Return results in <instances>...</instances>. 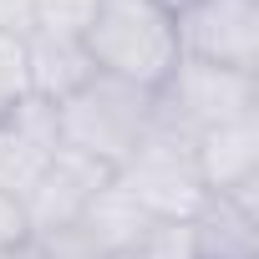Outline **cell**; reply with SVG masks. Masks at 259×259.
<instances>
[{
	"mask_svg": "<svg viewBox=\"0 0 259 259\" xmlns=\"http://www.w3.org/2000/svg\"><path fill=\"white\" fill-rule=\"evenodd\" d=\"M81 46L97 71L148 87V92L178 66L173 11L158 6V0H97V16H92Z\"/></svg>",
	"mask_w": 259,
	"mask_h": 259,
	"instance_id": "obj_1",
	"label": "cell"
},
{
	"mask_svg": "<svg viewBox=\"0 0 259 259\" xmlns=\"http://www.w3.org/2000/svg\"><path fill=\"white\" fill-rule=\"evenodd\" d=\"M56 127H61V148L87 153L117 173L153 127V92L97 71L81 92L56 102Z\"/></svg>",
	"mask_w": 259,
	"mask_h": 259,
	"instance_id": "obj_2",
	"label": "cell"
},
{
	"mask_svg": "<svg viewBox=\"0 0 259 259\" xmlns=\"http://www.w3.org/2000/svg\"><path fill=\"white\" fill-rule=\"evenodd\" d=\"M153 117L183 138H198L239 117H259V76L178 56V66L153 87Z\"/></svg>",
	"mask_w": 259,
	"mask_h": 259,
	"instance_id": "obj_3",
	"label": "cell"
},
{
	"mask_svg": "<svg viewBox=\"0 0 259 259\" xmlns=\"http://www.w3.org/2000/svg\"><path fill=\"white\" fill-rule=\"evenodd\" d=\"M112 178L148 208V219H163V224L193 219V208L208 198L203 173H198V158H193V138L163 127L158 117L148 127V138L127 153V163Z\"/></svg>",
	"mask_w": 259,
	"mask_h": 259,
	"instance_id": "obj_4",
	"label": "cell"
},
{
	"mask_svg": "<svg viewBox=\"0 0 259 259\" xmlns=\"http://www.w3.org/2000/svg\"><path fill=\"white\" fill-rule=\"evenodd\" d=\"M178 56L259 76V0H188L173 11Z\"/></svg>",
	"mask_w": 259,
	"mask_h": 259,
	"instance_id": "obj_5",
	"label": "cell"
},
{
	"mask_svg": "<svg viewBox=\"0 0 259 259\" xmlns=\"http://www.w3.org/2000/svg\"><path fill=\"white\" fill-rule=\"evenodd\" d=\"M107 183H112V168H107V163L61 148V153L41 168V178L21 193V213H26L31 239L56 234V229H71V224L92 208V198H97Z\"/></svg>",
	"mask_w": 259,
	"mask_h": 259,
	"instance_id": "obj_6",
	"label": "cell"
},
{
	"mask_svg": "<svg viewBox=\"0 0 259 259\" xmlns=\"http://www.w3.org/2000/svg\"><path fill=\"white\" fill-rule=\"evenodd\" d=\"M61 153V127H56V107L21 97L16 107L0 112V188L6 193H26L41 168Z\"/></svg>",
	"mask_w": 259,
	"mask_h": 259,
	"instance_id": "obj_7",
	"label": "cell"
},
{
	"mask_svg": "<svg viewBox=\"0 0 259 259\" xmlns=\"http://www.w3.org/2000/svg\"><path fill=\"white\" fill-rule=\"evenodd\" d=\"M193 158L208 193L259 198V117H239L193 138Z\"/></svg>",
	"mask_w": 259,
	"mask_h": 259,
	"instance_id": "obj_8",
	"label": "cell"
},
{
	"mask_svg": "<svg viewBox=\"0 0 259 259\" xmlns=\"http://www.w3.org/2000/svg\"><path fill=\"white\" fill-rule=\"evenodd\" d=\"M193 259H259V198L208 193L188 219Z\"/></svg>",
	"mask_w": 259,
	"mask_h": 259,
	"instance_id": "obj_9",
	"label": "cell"
},
{
	"mask_svg": "<svg viewBox=\"0 0 259 259\" xmlns=\"http://www.w3.org/2000/svg\"><path fill=\"white\" fill-rule=\"evenodd\" d=\"M97 76L92 56L81 41L71 36H41V31H26V92L46 107L66 102L71 92H81L87 81Z\"/></svg>",
	"mask_w": 259,
	"mask_h": 259,
	"instance_id": "obj_10",
	"label": "cell"
},
{
	"mask_svg": "<svg viewBox=\"0 0 259 259\" xmlns=\"http://www.w3.org/2000/svg\"><path fill=\"white\" fill-rule=\"evenodd\" d=\"M148 224H158V219H148V208L133 198V193H127L117 178L92 198V208L76 219V229L107 254V259H122L127 249H133L143 234H148Z\"/></svg>",
	"mask_w": 259,
	"mask_h": 259,
	"instance_id": "obj_11",
	"label": "cell"
},
{
	"mask_svg": "<svg viewBox=\"0 0 259 259\" xmlns=\"http://www.w3.org/2000/svg\"><path fill=\"white\" fill-rule=\"evenodd\" d=\"M92 16H97V0H36L31 31L81 41V36H87V26H92Z\"/></svg>",
	"mask_w": 259,
	"mask_h": 259,
	"instance_id": "obj_12",
	"label": "cell"
},
{
	"mask_svg": "<svg viewBox=\"0 0 259 259\" xmlns=\"http://www.w3.org/2000/svg\"><path fill=\"white\" fill-rule=\"evenodd\" d=\"M122 259H193V249H188V219L183 224H148V234L127 249Z\"/></svg>",
	"mask_w": 259,
	"mask_h": 259,
	"instance_id": "obj_13",
	"label": "cell"
},
{
	"mask_svg": "<svg viewBox=\"0 0 259 259\" xmlns=\"http://www.w3.org/2000/svg\"><path fill=\"white\" fill-rule=\"evenodd\" d=\"M26 92V36L16 31H0V112L16 107Z\"/></svg>",
	"mask_w": 259,
	"mask_h": 259,
	"instance_id": "obj_14",
	"label": "cell"
},
{
	"mask_svg": "<svg viewBox=\"0 0 259 259\" xmlns=\"http://www.w3.org/2000/svg\"><path fill=\"white\" fill-rule=\"evenodd\" d=\"M16 244H31V229H26L21 198L0 188V249H16Z\"/></svg>",
	"mask_w": 259,
	"mask_h": 259,
	"instance_id": "obj_15",
	"label": "cell"
},
{
	"mask_svg": "<svg viewBox=\"0 0 259 259\" xmlns=\"http://www.w3.org/2000/svg\"><path fill=\"white\" fill-rule=\"evenodd\" d=\"M31 16H36V0H0V31L26 36L31 31Z\"/></svg>",
	"mask_w": 259,
	"mask_h": 259,
	"instance_id": "obj_16",
	"label": "cell"
},
{
	"mask_svg": "<svg viewBox=\"0 0 259 259\" xmlns=\"http://www.w3.org/2000/svg\"><path fill=\"white\" fill-rule=\"evenodd\" d=\"M0 259H41L36 244H16V249H0Z\"/></svg>",
	"mask_w": 259,
	"mask_h": 259,
	"instance_id": "obj_17",
	"label": "cell"
},
{
	"mask_svg": "<svg viewBox=\"0 0 259 259\" xmlns=\"http://www.w3.org/2000/svg\"><path fill=\"white\" fill-rule=\"evenodd\" d=\"M158 6H168V11H183V6H188V0H158Z\"/></svg>",
	"mask_w": 259,
	"mask_h": 259,
	"instance_id": "obj_18",
	"label": "cell"
}]
</instances>
